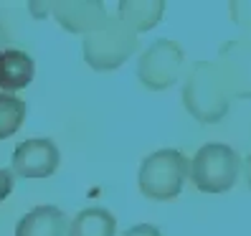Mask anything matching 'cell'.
Wrapping results in <instances>:
<instances>
[{
  "mask_svg": "<svg viewBox=\"0 0 251 236\" xmlns=\"http://www.w3.org/2000/svg\"><path fill=\"white\" fill-rule=\"evenodd\" d=\"M233 81H228V71L213 61H198L188 74L183 86V105L190 117L201 125L221 122L228 114L233 99Z\"/></svg>",
  "mask_w": 251,
  "mask_h": 236,
  "instance_id": "1",
  "label": "cell"
},
{
  "mask_svg": "<svg viewBox=\"0 0 251 236\" xmlns=\"http://www.w3.org/2000/svg\"><path fill=\"white\" fill-rule=\"evenodd\" d=\"M241 170V157L231 145L208 142L188 163V175L203 193H224L236 185Z\"/></svg>",
  "mask_w": 251,
  "mask_h": 236,
  "instance_id": "2",
  "label": "cell"
},
{
  "mask_svg": "<svg viewBox=\"0 0 251 236\" xmlns=\"http://www.w3.org/2000/svg\"><path fill=\"white\" fill-rule=\"evenodd\" d=\"M188 178V157L180 150H157L147 155L140 165V190L150 201H170L183 190Z\"/></svg>",
  "mask_w": 251,
  "mask_h": 236,
  "instance_id": "3",
  "label": "cell"
},
{
  "mask_svg": "<svg viewBox=\"0 0 251 236\" xmlns=\"http://www.w3.org/2000/svg\"><path fill=\"white\" fill-rule=\"evenodd\" d=\"M137 49H140L137 33H132L122 21L112 16L104 28L84 36V58L97 71L120 69Z\"/></svg>",
  "mask_w": 251,
  "mask_h": 236,
  "instance_id": "4",
  "label": "cell"
},
{
  "mask_svg": "<svg viewBox=\"0 0 251 236\" xmlns=\"http://www.w3.org/2000/svg\"><path fill=\"white\" fill-rule=\"evenodd\" d=\"M183 69V49L170 38H160L147 49L137 64V79L145 89L162 92L178 81Z\"/></svg>",
  "mask_w": 251,
  "mask_h": 236,
  "instance_id": "5",
  "label": "cell"
},
{
  "mask_svg": "<svg viewBox=\"0 0 251 236\" xmlns=\"http://www.w3.org/2000/svg\"><path fill=\"white\" fill-rule=\"evenodd\" d=\"M58 163H61V155H58L56 142L49 137H33L16 147L10 173L21 178H49L56 173Z\"/></svg>",
  "mask_w": 251,
  "mask_h": 236,
  "instance_id": "6",
  "label": "cell"
},
{
  "mask_svg": "<svg viewBox=\"0 0 251 236\" xmlns=\"http://www.w3.org/2000/svg\"><path fill=\"white\" fill-rule=\"evenodd\" d=\"M51 13L69 33H84V36L104 28L109 21L107 8L99 0H61V3L51 5Z\"/></svg>",
  "mask_w": 251,
  "mask_h": 236,
  "instance_id": "7",
  "label": "cell"
},
{
  "mask_svg": "<svg viewBox=\"0 0 251 236\" xmlns=\"http://www.w3.org/2000/svg\"><path fill=\"white\" fill-rule=\"evenodd\" d=\"M36 61L25 51L3 49L0 51V94H13L33 81Z\"/></svg>",
  "mask_w": 251,
  "mask_h": 236,
  "instance_id": "8",
  "label": "cell"
},
{
  "mask_svg": "<svg viewBox=\"0 0 251 236\" xmlns=\"http://www.w3.org/2000/svg\"><path fill=\"white\" fill-rule=\"evenodd\" d=\"M16 236H66V216L56 206H38L18 221Z\"/></svg>",
  "mask_w": 251,
  "mask_h": 236,
  "instance_id": "9",
  "label": "cell"
},
{
  "mask_svg": "<svg viewBox=\"0 0 251 236\" xmlns=\"http://www.w3.org/2000/svg\"><path fill=\"white\" fill-rule=\"evenodd\" d=\"M162 13H165L162 0H125L117 5V21H122L132 33H142L157 26Z\"/></svg>",
  "mask_w": 251,
  "mask_h": 236,
  "instance_id": "10",
  "label": "cell"
},
{
  "mask_svg": "<svg viewBox=\"0 0 251 236\" xmlns=\"http://www.w3.org/2000/svg\"><path fill=\"white\" fill-rule=\"evenodd\" d=\"M117 234V218L101 209H84L81 213H76V218L69 224V234L66 236H114Z\"/></svg>",
  "mask_w": 251,
  "mask_h": 236,
  "instance_id": "11",
  "label": "cell"
},
{
  "mask_svg": "<svg viewBox=\"0 0 251 236\" xmlns=\"http://www.w3.org/2000/svg\"><path fill=\"white\" fill-rule=\"evenodd\" d=\"M25 120V102L13 94H0V140L16 135Z\"/></svg>",
  "mask_w": 251,
  "mask_h": 236,
  "instance_id": "12",
  "label": "cell"
},
{
  "mask_svg": "<svg viewBox=\"0 0 251 236\" xmlns=\"http://www.w3.org/2000/svg\"><path fill=\"white\" fill-rule=\"evenodd\" d=\"M13 185H16V175L8 168H0V203L13 193Z\"/></svg>",
  "mask_w": 251,
  "mask_h": 236,
  "instance_id": "13",
  "label": "cell"
},
{
  "mask_svg": "<svg viewBox=\"0 0 251 236\" xmlns=\"http://www.w3.org/2000/svg\"><path fill=\"white\" fill-rule=\"evenodd\" d=\"M122 236H162L152 224H137V226H132V229H127Z\"/></svg>",
  "mask_w": 251,
  "mask_h": 236,
  "instance_id": "14",
  "label": "cell"
}]
</instances>
